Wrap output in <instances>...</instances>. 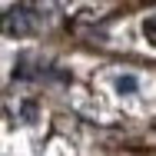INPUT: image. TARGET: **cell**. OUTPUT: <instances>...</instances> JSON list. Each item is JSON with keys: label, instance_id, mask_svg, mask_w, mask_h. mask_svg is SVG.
<instances>
[{"label": "cell", "instance_id": "cell-4", "mask_svg": "<svg viewBox=\"0 0 156 156\" xmlns=\"http://www.w3.org/2000/svg\"><path fill=\"white\" fill-rule=\"evenodd\" d=\"M20 116H23L27 123H33V120H37V103H23V106H20Z\"/></svg>", "mask_w": 156, "mask_h": 156}, {"label": "cell", "instance_id": "cell-3", "mask_svg": "<svg viewBox=\"0 0 156 156\" xmlns=\"http://www.w3.org/2000/svg\"><path fill=\"white\" fill-rule=\"evenodd\" d=\"M136 87H140L136 76H116V90L120 93H136Z\"/></svg>", "mask_w": 156, "mask_h": 156}, {"label": "cell", "instance_id": "cell-1", "mask_svg": "<svg viewBox=\"0 0 156 156\" xmlns=\"http://www.w3.org/2000/svg\"><path fill=\"white\" fill-rule=\"evenodd\" d=\"M0 30L10 37H30L37 33V10L33 7H13L10 13L0 17Z\"/></svg>", "mask_w": 156, "mask_h": 156}, {"label": "cell", "instance_id": "cell-5", "mask_svg": "<svg viewBox=\"0 0 156 156\" xmlns=\"http://www.w3.org/2000/svg\"><path fill=\"white\" fill-rule=\"evenodd\" d=\"M143 30H146V37L156 43V17H146V23H143Z\"/></svg>", "mask_w": 156, "mask_h": 156}, {"label": "cell", "instance_id": "cell-2", "mask_svg": "<svg viewBox=\"0 0 156 156\" xmlns=\"http://www.w3.org/2000/svg\"><path fill=\"white\" fill-rule=\"evenodd\" d=\"M33 10L43 13V17H53L57 13V0H33Z\"/></svg>", "mask_w": 156, "mask_h": 156}]
</instances>
